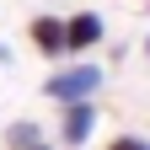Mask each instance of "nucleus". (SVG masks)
I'll return each mask as SVG.
<instances>
[{"mask_svg":"<svg viewBox=\"0 0 150 150\" xmlns=\"http://www.w3.org/2000/svg\"><path fill=\"white\" fill-rule=\"evenodd\" d=\"M102 91V64H64L43 81V97L54 102H91Z\"/></svg>","mask_w":150,"mask_h":150,"instance_id":"f257e3e1","label":"nucleus"},{"mask_svg":"<svg viewBox=\"0 0 150 150\" xmlns=\"http://www.w3.org/2000/svg\"><path fill=\"white\" fill-rule=\"evenodd\" d=\"M102 43V16L97 11H75L64 22V54H81V48H97Z\"/></svg>","mask_w":150,"mask_h":150,"instance_id":"f03ea898","label":"nucleus"},{"mask_svg":"<svg viewBox=\"0 0 150 150\" xmlns=\"http://www.w3.org/2000/svg\"><path fill=\"white\" fill-rule=\"evenodd\" d=\"M27 38H32L38 54H48V59H59V54H64V22H59V16H32Z\"/></svg>","mask_w":150,"mask_h":150,"instance_id":"7ed1b4c3","label":"nucleus"},{"mask_svg":"<svg viewBox=\"0 0 150 150\" xmlns=\"http://www.w3.org/2000/svg\"><path fill=\"white\" fill-rule=\"evenodd\" d=\"M91 129H97V107L91 102H64V145H86L91 139Z\"/></svg>","mask_w":150,"mask_h":150,"instance_id":"20e7f679","label":"nucleus"},{"mask_svg":"<svg viewBox=\"0 0 150 150\" xmlns=\"http://www.w3.org/2000/svg\"><path fill=\"white\" fill-rule=\"evenodd\" d=\"M6 139H11V150H22V145H38V123H11V129H6Z\"/></svg>","mask_w":150,"mask_h":150,"instance_id":"39448f33","label":"nucleus"},{"mask_svg":"<svg viewBox=\"0 0 150 150\" xmlns=\"http://www.w3.org/2000/svg\"><path fill=\"white\" fill-rule=\"evenodd\" d=\"M107 150H150V145H145V139H134V134H118Z\"/></svg>","mask_w":150,"mask_h":150,"instance_id":"423d86ee","label":"nucleus"},{"mask_svg":"<svg viewBox=\"0 0 150 150\" xmlns=\"http://www.w3.org/2000/svg\"><path fill=\"white\" fill-rule=\"evenodd\" d=\"M22 150H48V145H43V139H38V145H22Z\"/></svg>","mask_w":150,"mask_h":150,"instance_id":"0eeeda50","label":"nucleus"},{"mask_svg":"<svg viewBox=\"0 0 150 150\" xmlns=\"http://www.w3.org/2000/svg\"><path fill=\"white\" fill-rule=\"evenodd\" d=\"M139 6H145V11H150V0H139Z\"/></svg>","mask_w":150,"mask_h":150,"instance_id":"6e6552de","label":"nucleus"},{"mask_svg":"<svg viewBox=\"0 0 150 150\" xmlns=\"http://www.w3.org/2000/svg\"><path fill=\"white\" fill-rule=\"evenodd\" d=\"M145 54H150V38H145Z\"/></svg>","mask_w":150,"mask_h":150,"instance_id":"1a4fd4ad","label":"nucleus"}]
</instances>
